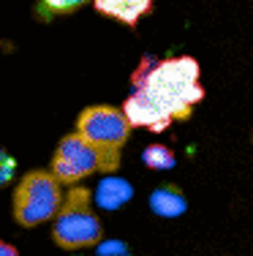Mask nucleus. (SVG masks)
<instances>
[{
	"label": "nucleus",
	"mask_w": 253,
	"mask_h": 256,
	"mask_svg": "<svg viewBox=\"0 0 253 256\" xmlns=\"http://www.w3.org/2000/svg\"><path fill=\"white\" fill-rule=\"evenodd\" d=\"M63 182L52 169L27 172L14 188V221L27 229L52 221L63 204Z\"/></svg>",
	"instance_id": "obj_4"
},
{
	"label": "nucleus",
	"mask_w": 253,
	"mask_h": 256,
	"mask_svg": "<svg viewBox=\"0 0 253 256\" xmlns=\"http://www.w3.org/2000/svg\"><path fill=\"white\" fill-rule=\"evenodd\" d=\"M0 256H19V251H16L11 242H5V240H0Z\"/></svg>",
	"instance_id": "obj_13"
},
{
	"label": "nucleus",
	"mask_w": 253,
	"mask_h": 256,
	"mask_svg": "<svg viewBox=\"0 0 253 256\" xmlns=\"http://www.w3.org/2000/svg\"><path fill=\"white\" fill-rule=\"evenodd\" d=\"M131 120L125 109H114L106 104L98 106H87L76 118V131L87 136L95 144H106V148H123L131 136Z\"/></svg>",
	"instance_id": "obj_5"
},
{
	"label": "nucleus",
	"mask_w": 253,
	"mask_h": 256,
	"mask_svg": "<svg viewBox=\"0 0 253 256\" xmlns=\"http://www.w3.org/2000/svg\"><path fill=\"white\" fill-rule=\"evenodd\" d=\"M93 6L101 16H109V20H117L128 28H136L142 16L150 14L153 0H93Z\"/></svg>",
	"instance_id": "obj_6"
},
{
	"label": "nucleus",
	"mask_w": 253,
	"mask_h": 256,
	"mask_svg": "<svg viewBox=\"0 0 253 256\" xmlns=\"http://www.w3.org/2000/svg\"><path fill=\"white\" fill-rule=\"evenodd\" d=\"M120 256H128V254H120Z\"/></svg>",
	"instance_id": "obj_14"
},
{
	"label": "nucleus",
	"mask_w": 253,
	"mask_h": 256,
	"mask_svg": "<svg viewBox=\"0 0 253 256\" xmlns=\"http://www.w3.org/2000/svg\"><path fill=\"white\" fill-rule=\"evenodd\" d=\"M150 210L161 218H177L188 210V202L177 186H161L150 194Z\"/></svg>",
	"instance_id": "obj_8"
},
{
	"label": "nucleus",
	"mask_w": 253,
	"mask_h": 256,
	"mask_svg": "<svg viewBox=\"0 0 253 256\" xmlns=\"http://www.w3.org/2000/svg\"><path fill=\"white\" fill-rule=\"evenodd\" d=\"M142 161L147 164L150 169H172L174 164H177V158H174V153L166 144H150L142 153Z\"/></svg>",
	"instance_id": "obj_10"
},
{
	"label": "nucleus",
	"mask_w": 253,
	"mask_h": 256,
	"mask_svg": "<svg viewBox=\"0 0 253 256\" xmlns=\"http://www.w3.org/2000/svg\"><path fill=\"white\" fill-rule=\"evenodd\" d=\"M202 68L196 58H144L142 68L134 71V93L125 98L123 109L131 126L150 128L161 134L174 120H188L194 106L204 98V88L199 82Z\"/></svg>",
	"instance_id": "obj_1"
},
{
	"label": "nucleus",
	"mask_w": 253,
	"mask_h": 256,
	"mask_svg": "<svg viewBox=\"0 0 253 256\" xmlns=\"http://www.w3.org/2000/svg\"><path fill=\"white\" fill-rule=\"evenodd\" d=\"M93 3V0H38L35 6V14L41 20H52V16H68L74 11H79L82 6Z\"/></svg>",
	"instance_id": "obj_9"
},
{
	"label": "nucleus",
	"mask_w": 253,
	"mask_h": 256,
	"mask_svg": "<svg viewBox=\"0 0 253 256\" xmlns=\"http://www.w3.org/2000/svg\"><path fill=\"white\" fill-rule=\"evenodd\" d=\"M14 172H16V161L0 148V188L8 186V182L14 180Z\"/></svg>",
	"instance_id": "obj_11"
},
{
	"label": "nucleus",
	"mask_w": 253,
	"mask_h": 256,
	"mask_svg": "<svg viewBox=\"0 0 253 256\" xmlns=\"http://www.w3.org/2000/svg\"><path fill=\"white\" fill-rule=\"evenodd\" d=\"M120 166V148H106V144H95L79 131L68 134L60 139L55 156H52L49 169L63 186H76L84 178L95 172H117Z\"/></svg>",
	"instance_id": "obj_3"
},
{
	"label": "nucleus",
	"mask_w": 253,
	"mask_h": 256,
	"mask_svg": "<svg viewBox=\"0 0 253 256\" xmlns=\"http://www.w3.org/2000/svg\"><path fill=\"white\" fill-rule=\"evenodd\" d=\"M104 229L93 210V191L84 186H71L63 196L57 216L52 218V240L65 251H82L101 242Z\"/></svg>",
	"instance_id": "obj_2"
},
{
	"label": "nucleus",
	"mask_w": 253,
	"mask_h": 256,
	"mask_svg": "<svg viewBox=\"0 0 253 256\" xmlns=\"http://www.w3.org/2000/svg\"><path fill=\"white\" fill-rule=\"evenodd\" d=\"M95 254L98 256H120V254H128V246L123 240H104L95 246Z\"/></svg>",
	"instance_id": "obj_12"
},
{
	"label": "nucleus",
	"mask_w": 253,
	"mask_h": 256,
	"mask_svg": "<svg viewBox=\"0 0 253 256\" xmlns=\"http://www.w3.org/2000/svg\"><path fill=\"white\" fill-rule=\"evenodd\" d=\"M134 196V188H131L128 180L123 178H114V172L109 174V178H104L95 186V204L101 207V210H117V207H123L128 199Z\"/></svg>",
	"instance_id": "obj_7"
}]
</instances>
